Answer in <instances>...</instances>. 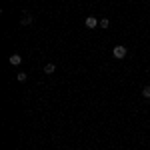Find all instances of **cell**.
Wrapping results in <instances>:
<instances>
[{"mask_svg": "<svg viewBox=\"0 0 150 150\" xmlns=\"http://www.w3.org/2000/svg\"><path fill=\"white\" fill-rule=\"evenodd\" d=\"M100 26H102V28H108V18H102V20H100Z\"/></svg>", "mask_w": 150, "mask_h": 150, "instance_id": "obj_8", "label": "cell"}, {"mask_svg": "<svg viewBox=\"0 0 150 150\" xmlns=\"http://www.w3.org/2000/svg\"><path fill=\"white\" fill-rule=\"evenodd\" d=\"M16 78H18V82H26L28 76H26V72H18V74H16Z\"/></svg>", "mask_w": 150, "mask_h": 150, "instance_id": "obj_6", "label": "cell"}, {"mask_svg": "<svg viewBox=\"0 0 150 150\" xmlns=\"http://www.w3.org/2000/svg\"><path fill=\"white\" fill-rule=\"evenodd\" d=\"M126 46H122V44H118V46H114V50H112V54H114V58H118V60H122V58L126 56Z\"/></svg>", "mask_w": 150, "mask_h": 150, "instance_id": "obj_1", "label": "cell"}, {"mask_svg": "<svg viewBox=\"0 0 150 150\" xmlns=\"http://www.w3.org/2000/svg\"><path fill=\"white\" fill-rule=\"evenodd\" d=\"M54 68H56V66H54L52 62H48L46 66H44V72H46V74H52V72H54Z\"/></svg>", "mask_w": 150, "mask_h": 150, "instance_id": "obj_5", "label": "cell"}, {"mask_svg": "<svg viewBox=\"0 0 150 150\" xmlns=\"http://www.w3.org/2000/svg\"><path fill=\"white\" fill-rule=\"evenodd\" d=\"M142 96H144V98H150V86H144V88H142Z\"/></svg>", "mask_w": 150, "mask_h": 150, "instance_id": "obj_7", "label": "cell"}, {"mask_svg": "<svg viewBox=\"0 0 150 150\" xmlns=\"http://www.w3.org/2000/svg\"><path fill=\"white\" fill-rule=\"evenodd\" d=\"M20 24H22V26H28V24H32V14H30V12H26V10H24L22 18H20Z\"/></svg>", "mask_w": 150, "mask_h": 150, "instance_id": "obj_3", "label": "cell"}, {"mask_svg": "<svg viewBox=\"0 0 150 150\" xmlns=\"http://www.w3.org/2000/svg\"><path fill=\"white\" fill-rule=\"evenodd\" d=\"M8 62H10L12 66H18V64L22 62V58H20V54H10V58H8Z\"/></svg>", "mask_w": 150, "mask_h": 150, "instance_id": "obj_4", "label": "cell"}, {"mask_svg": "<svg viewBox=\"0 0 150 150\" xmlns=\"http://www.w3.org/2000/svg\"><path fill=\"white\" fill-rule=\"evenodd\" d=\"M84 24H86V28H96V26H100V20H96L94 16H88L84 20Z\"/></svg>", "mask_w": 150, "mask_h": 150, "instance_id": "obj_2", "label": "cell"}]
</instances>
